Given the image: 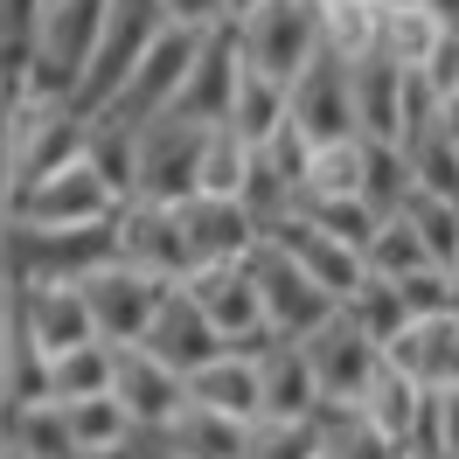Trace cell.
<instances>
[{"label": "cell", "instance_id": "49", "mask_svg": "<svg viewBox=\"0 0 459 459\" xmlns=\"http://www.w3.org/2000/svg\"><path fill=\"white\" fill-rule=\"evenodd\" d=\"M446 314L459 320V272H453V292H446Z\"/></svg>", "mask_w": 459, "mask_h": 459}, {"label": "cell", "instance_id": "14", "mask_svg": "<svg viewBox=\"0 0 459 459\" xmlns=\"http://www.w3.org/2000/svg\"><path fill=\"white\" fill-rule=\"evenodd\" d=\"M299 355H307V369H314L320 397H362V383H369L376 362H383V348H376L342 307L320 320L314 334H299Z\"/></svg>", "mask_w": 459, "mask_h": 459}, {"label": "cell", "instance_id": "43", "mask_svg": "<svg viewBox=\"0 0 459 459\" xmlns=\"http://www.w3.org/2000/svg\"><path fill=\"white\" fill-rule=\"evenodd\" d=\"M403 292V314L411 320H425V314H446V292H453V272L446 264H418V272H403L397 279Z\"/></svg>", "mask_w": 459, "mask_h": 459}, {"label": "cell", "instance_id": "33", "mask_svg": "<svg viewBox=\"0 0 459 459\" xmlns=\"http://www.w3.org/2000/svg\"><path fill=\"white\" fill-rule=\"evenodd\" d=\"M397 216L425 237L431 258L453 272V258H459V202H453V195H431V188H418V181H411V195L397 202Z\"/></svg>", "mask_w": 459, "mask_h": 459}, {"label": "cell", "instance_id": "11", "mask_svg": "<svg viewBox=\"0 0 459 459\" xmlns=\"http://www.w3.org/2000/svg\"><path fill=\"white\" fill-rule=\"evenodd\" d=\"M112 251L126 264H140V272H153V279H181L188 272V237H181V216H174V202H146V195H133V202H118L112 209Z\"/></svg>", "mask_w": 459, "mask_h": 459}, {"label": "cell", "instance_id": "45", "mask_svg": "<svg viewBox=\"0 0 459 459\" xmlns=\"http://www.w3.org/2000/svg\"><path fill=\"white\" fill-rule=\"evenodd\" d=\"M431 403V431H438V459L459 453V383H438V390H425Z\"/></svg>", "mask_w": 459, "mask_h": 459}, {"label": "cell", "instance_id": "31", "mask_svg": "<svg viewBox=\"0 0 459 459\" xmlns=\"http://www.w3.org/2000/svg\"><path fill=\"white\" fill-rule=\"evenodd\" d=\"M355 195L369 202L376 216H390L403 195H411V153L397 140H369L362 133V168H355Z\"/></svg>", "mask_w": 459, "mask_h": 459}, {"label": "cell", "instance_id": "1", "mask_svg": "<svg viewBox=\"0 0 459 459\" xmlns=\"http://www.w3.org/2000/svg\"><path fill=\"white\" fill-rule=\"evenodd\" d=\"M118 258L112 251V216L105 223H0V272L7 286H49V279H84L91 264Z\"/></svg>", "mask_w": 459, "mask_h": 459}, {"label": "cell", "instance_id": "32", "mask_svg": "<svg viewBox=\"0 0 459 459\" xmlns=\"http://www.w3.org/2000/svg\"><path fill=\"white\" fill-rule=\"evenodd\" d=\"M84 160L105 174V188L126 202V195H133V174H140V133L98 112V118H91V133H84Z\"/></svg>", "mask_w": 459, "mask_h": 459}, {"label": "cell", "instance_id": "46", "mask_svg": "<svg viewBox=\"0 0 459 459\" xmlns=\"http://www.w3.org/2000/svg\"><path fill=\"white\" fill-rule=\"evenodd\" d=\"M160 14H168L174 29H195V35H209V29H223V22H230L223 0H160Z\"/></svg>", "mask_w": 459, "mask_h": 459}, {"label": "cell", "instance_id": "6", "mask_svg": "<svg viewBox=\"0 0 459 459\" xmlns=\"http://www.w3.org/2000/svg\"><path fill=\"white\" fill-rule=\"evenodd\" d=\"M202 35L195 29H160L153 42L140 49V63L126 70V84L105 98V118H118V126H146V118H160L174 105V91H181V77H188V63H195ZM98 118V112H91Z\"/></svg>", "mask_w": 459, "mask_h": 459}, {"label": "cell", "instance_id": "19", "mask_svg": "<svg viewBox=\"0 0 459 459\" xmlns=\"http://www.w3.org/2000/svg\"><path fill=\"white\" fill-rule=\"evenodd\" d=\"M403 70L383 42L362 49V56H348V98H355V133H369V140H397L403 146Z\"/></svg>", "mask_w": 459, "mask_h": 459}, {"label": "cell", "instance_id": "26", "mask_svg": "<svg viewBox=\"0 0 459 459\" xmlns=\"http://www.w3.org/2000/svg\"><path fill=\"white\" fill-rule=\"evenodd\" d=\"M188 383V397L209 403V411H230V418H258V355H237V348H216L202 369L181 376Z\"/></svg>", "mask_w": 459, "mask_h": 459}, {"label": "cell", "instance_id": "36", "mask_svg": "<svg viewBox=\"0 0 459 459\" xmlns=\"http://www.w3.org/2000/svg\"><path fill=\"white\" fill-rule=\"evenodd\" d=\"M376 29H383L376 0H320V49L362 56V49H376Z\"/></svg>", "mask_w": 459, "mask_h": 459}, {"label": "cell", "instance_id": "37", "mask_svg": "<svg viewBox=\"0 0 459 459\" xmlns=\"http://www.w3.org/2000/svg\"><path fill=\"white\" fill-rule=\"evenodd\" d=\"M362 264H369L376 279H403V272H418V264H438V258L425 251V237H418V230H411L397 209H390V216L376 223V237L362 244Z\"/></svg>", "mask_w": 459, "mask_h": 459}, {"label": "cell", "instance_id": "30", "mask_svg": "<svg viewBox=\"0 0 459 459\" xmlns=\"http://www.w3.org/2000/svg\"><path fill=\"white\" fill-rule=\"evenodd\" d=\"M418 397H425V383H418V376H403L397 362L383 355V362H376V376L362 383V397H355V403H362L376 425H383V431H390V438L403 446V438H411V418H418Z\"/></svg>", "mask_w": 459, "mask_h": 459}, {"label": "cell", "instance_id": "9", "mask_svg": "<svg viewBox=\"0 0 459 459\" xmlns=\"http://www.w3.org/2000/svg\"><path fill=\"white\" fill-rule=\"evenodd\" d=\"M77 292H84V307H91V334L118 348V342H140L146 334V320L160 307L168 279H153V272H140V264H126V258H105L77 279Z\"/></svg>", "mask_w": 459, "mask_h": 459}, {"label": "cell", "instance_id": "51", "mask_svg": "<svg viewBox=\"0 0 459 459\" xmlns=\"http://www.w3.org/2000/svg\"><path fill=\"white\" fill-rule=\"evenodd\" d=\"M376 7H411V0H376Z\"/></svg>", "mask_w": 459, "mask_h": 459}, {"label": "cell", "instance_id": "25", "mask_svg": "<svg viewBox=\"0 0 459 459\" xmlns=\"http://www.w3.org/2000/svg\"><path fill=\"white\" fill-rule=\"evenodd\" d=\"M320 383L307 369L299 342H272L258 355V418H314Z\"/></svg>", "mask_w": 459, "mask_h": 459}, {"label": "cell", "instance_id": "17", "mask_svg": "<svg viewBox=\"0 0 459 459\" xmlns=\"http://www.w3.org/2000/svg\"><path fill=\"white\" fill-rule=\"evenodd\" d=\"M237 70H244V49H237V29H209L202 35L195 63H188V77H181V91H174L168 112L195 118V126H216V118H230V98H237Z\"/></svg>", "mask_w": 459, "mask_h": 459}, {"label": "cell", "instance_id": "21", "mask_svg": "<svg viewBox=\"0 0 459 459\" xmlns=\"http://www.w3.org/2000/svg\"><path fill=\"white\" fill-rule=\"evenodd\" d=\"M14 299H22L29 334L42 342V355H63V348H77V342H98V334H91V307H84V292H77V279L14 286Z\"/></svg>", "mask_w": 459, "mask_h": 459}, {"label": "cell", "instance_id": "29", "mask_svg": "<svg viewBox=\"0 0 459 459\" xmlns=\"http://www.w3.org/2000/svg\"><path fill=\"white\" fill-rule=\"evenodd\" d=\"M279 118H286V84L244 63V70H237V98H230V118H223V126H237V140L264 146L272 133H279Z\"/></svg>", "mask_w": 459, "mask_h": 459}, {"label": "cell", "instance_id": "18", "mask_svg": "<svg viewBox=\"0 0 459 459\" xmlns=\"http://www.w3.org/2000/svg\"><path fill=\"white\" fill-rule=\"evenodd\" d=\"M174 216H181V237H188V258L209 264V258H244L251 244H258V216L244 209V195H195L174 202Z\"/></svg>", "mask_w": 459, "mask_h": 459}, {"label": "cell", "instance_id": "5", "mask_svg": "<svg viewBox=\"0 0 459 459\" xmlns=\"http://www.w3.org/2000/svg\"><path fill=\"white\" fill-rule=\"evenodd\" d=\"M244 272H251V286H258V307H264V327L279 334V342H299V334H314L320 320L334 314L342 299L320 286V279H307L299 264L272 244V237H258L251 251H244Z\"/></svg>", "mask_w": 459, "mask_h": 459}, {"label": "cell", "instance_id": "42", "mask_svg": "<svg viewBox=\"0 0 459 459\" xmlns=\"http://www.w3.org/2000/svg\"><path fill=\"white\" fill-rule=\"evenodd\" d=\"M244 168H251V140H237V126H209V140H202V188L209 195H237L244 188Z\"/></svg>", "mask_w": 459, "mask_h": 459}, {"label": "cell", "instance_id": "38", "mask_svg": "<svg viewBox=\"0 0 459 459\" xmlns=\"http://www.w3.org/2000/svg\"><path fill=\"white\" fill-rule=\"evenodd\" d=\"M112 390V342H77L49 355V397H91Z\"/></svg>", "mask_w": 459, "mask_h": 459}, {"label": "cell", "instance_id": "10", "mask_svg": "<svg viewBox=\"0 0 459 459\" xmlns=\"http://www.w3.org/2000/svg\"><path fill=\"white\" fill-rule=\"evenodd\" d=\"M112 209H118V195L105 188V174L91 168L84 153L49 174H35L29 188H14L0 202V216H22V223H105Z\"/></svg>", "mask_w": 459, "mask_h": 459}, {"label": "cell", "instance_id": "3", "mask_svg": "<svg viewBox=\"0 0 459 459\" xmlns=\"http://www.w3.org/2000/svg\"><path fill=\"white\" fill-rule=\"evenodd\" d=\"M105 7H112V0H49V7H42V29H35V49H29L22 84H29V91H56V98L77 105V77H84L91 49H98Z\"/></svg>", "mask_w": 459, "mask_h": 459}, {"label": "cell", "instance_id": "12", "mask_svg": "<svg viewBox=\"0 0 459 459\" xmlns=\"http://www.w3.org/2000/svg\"><path fill=\"white\" fill-rule=\"evenodd\" d=\"M286 118L307 133L314 146L327 140H355V98H348V56L320 49L299 77L286 84Z\"/></svg>", "mask_w": 459, "mask_h": 459}, {"label": "cell", "instance_id": "15", "mask_svg": "<svg viewBox=\"0 0 459 459\" xmlns=\"http://www.w3.org/2000/svg\"><path fill=\"white\" fill-rule=\"evenodd\" d=\"M174 286H188V299H195L202 314H209V327L223 334V348L264 327V307H258V286H251L244 258H209V264H188V272H181Z\"/></svg>", "mask_w": 459, "mask_h": 459}, {"label": "cell", "instance_id": "47", "mask_svg": "<svg viewBox=\"0 0 459 459\" xmlns=\"http://www.w3.org/2000/svg\"><path fill=\"white\" fill-rule=\"evenodd\" d=\"M418 7H431V14L446 22V29H459V0H418Z\"/></svg>", "mask_w": 459, "mask_h": 459}, {"label": "cell", "instance_id": "44", "mask_svg": "<svg viewBox=\"0 0 459 459\" xmlns=\"http://www.w3.org/2000/svg\"><path fill=\"white\" fill-rule=\"evenodd\" d=\"M168 453H174L168 425H133L126 438H112V446H91V453H77V459H168Z\"/></svg>", "mask_w": 459, "mask_h": 459}, {"label": "cell", "instance_id": "13", "mask_svg": "<svg viewBox=\"0 0 459 459\" xmlns=\"http://www.w3.org/2000/svg\"><path fill=\"white\" fill-rule=\"evenodd\" d=\"M258 237H272L279 251H286L307 279H320V286L334 292V299H348V292L369 279V264H362V251L348 244V237H334V230H320V223H307L299 209H286V216H272V223L258 230Z\"/></svg>", "mask_w": 459, "mask_h": 459}, {"label": "cell", "instance_id": "16", "mask_svg": "<svg viewBox=\"0 0 459 459\" xmlns=\"http://www.w3.org/2000/svg\"><path fill=\"white\" fill-rule=\"evenodd\" d=\"M112 397L126 403L133 425H168L174 411L188 403V383H181V369H168L153 348L118 342L112 348Z\"/></svg>", "mask_w": 459, "mask_h": 459}, {"label": "cell", "instance_id": "50", "mask_svg": "<svg viewBox=\"0 0 459 459\" xmlns=\"http://www.w3.org/2000/svg\"><path fill=\"white\" fill-rule=\"evenodd\" d=\"M0 459H29V453H14V446H0Z\"/></svg>", "mask_w": 459, "mask_h": 459}, {"label": "cell", "instance_id": "41", "mask_svg": "<svg viewBox=\"0 0 459 459\" xmlns=\"http://www.w3.org/2000/svg\"><path fill=\"white\" fill-rule=\"evenodd\" d=\"M292 209H299L307 223L334 230V237H348L355 251H362V244L376 237V223H383V216H376V209H369L362 195H292Z\"/></svg>", "mask_w": 459, "mask_h": 459}, {"label": "cell", "instance_id": "22", "mask_svg": "<svg viewBox=\"0 0 459 459\" xmlns=\"http://www.w3.org/2000/svg\"><path fill=\"white\" fill-rule=\"evenodd\" d=\"M29 397H49V355L29 334V314H22V299L7 286V299H0V411L29 403Z\"/></svg>", "mask_w": 459, "mask_h": 459}, {"label": "cell", "instance_id": "23", "mask_svg": "<svg viewBox=\"0 0 459 459\" xmlns=\"http://www.w3.org/2000/svg\"><path fill=\"white\" fill-rule=\"evenodd\" d=\"M403 376H418L425 390L438 383H459V320L453 314H425V320H403V334L383 348Z\"/></svg>", "mask_w": 459, "mask_h": 459}, {"label": "cell", "instance_id": "40", "mask_svg": "<svg viewBox=\"0 0 459 459\" xmlns=\"http://www.w3.org/2000/svg\"><path fill=\"white\" fill-rule=\"evenodd\" d=\"M244 459H320L314 418H251V431H244Z\"/></svg>", "mask_w": 459, "mask_h": 459}, {"label": "cell", "instance_id": "24", "mask_svg": "<svg viewBox=\"0 0 459 459\" xmlns=\"http://www.w3.org/2000/svg\"><path fill=\"white\" fill-rule=\"evenodd\" d=\"M314 431H320V459H403V446L355 397H320Z\"/></svg>", "mask_w": 459, "mask_h": 459}, {"label": "cell", "instance_id": "52", "mask_svg": "<svg viewBox=\"0 0 459 459\" xmlns=\"http://www.w3.org/2000/svg\"><path fill=\"white\" fill-rule=\"evenodd\" d=\"M168 459H181V453H168Z\"/></svg>", "mask_w": 459, "mask_h": 459}, {"label": "cell", "instance_id": "20", "mask_svg": "<svg viewBox=\"0 0 459 459\" xmlns=\"http://www.w3.org/2000/svg\"><path fill=\"white\" fill-rule=\"evenodd\" d=\"M140 348H153L168 369L188 376V369H202V362L223 348V334H216V327H209V314L188 299V286H168V292H160V307H153V320H146Z\"/></svg>", "mask_w": 459, "mask_h": 459}, {"label": "cell", "instance_id": "2", "mask_svg": "<svg viewBox=\"0 0 459 459\" xmlns=\"http://www.w3.org/2000/svg\"><path fill=\"white\" fill-rule=\"evenodd\" d=\"M84 133H91V112H77L70 98L14 84L7 91V195L29 188L35 174L77 160V153H84Z\"/></svg>", "mask_w": 459, "mask_h": 459}, {"label": "cell", "instance_id": "28", "mask_svg": "<svg viewBox=\"0 0 459 459\" xmlns=\"http://www.w3.org/2000/svg\"><path fill=\"white\" fill-rule=\"evenodd\" d=\"M244 418H230V411H209V403H181L168 418V438L181 459H244Z\"/></svg>", "mask_w": 459, "mask_h": 459}, {"label": "cell", "instance_id": "27", "mask_svg": "<svg viewBox=\"0 0 459 459\" xmlns=\"http://www.w3.org/2000/svg\"><path fill=\"white\" fill-rule=\"evenodd\" d=\"M0 446L29 459H77V438H70V418H63L56 397H29V403H7L0 411Z\"/></svg>", "mask_w": 459, "mask_h": 459}, {"label": "cell", "instance_id": "48", "mask_svg": "<svg viewBox=\"0 0 459 459\" xmlns=\"http://www.w3.org/2000/svg\"><path fill=\"white\" fill-rule=\"evenodd\" d=\"M251 7H258V0H223V14H230V22H244Z\"/></svg>", "mask_w": 459, "mask_h": 459}, {"label": "cell", "instance_id": "35", "mask_svg": "<svg viewBox=\"0 0 459 459\" xmlns=\"http://www.w3.org/2000/svg\"><path fill=\"white\" fill-rule=\"evenodd\" d=\"M403 153H411V181H418V188L459 202V140L446 133V118H438V126H425V133H411V140H403Z\"/></svg>", "mask_w": 459, "mask_h": 459}, {"label": "cell", "instance_id": "34", "mask_svg": "<svg viewBox=\"0 0 459 459\" xmlns=\"http://www.w3.org/2000/svg\"><path fill=\"white\" fill-rule=\"evenodd\" d=\"M342 314L355 320V327H362V334H369L376 348H390V342L403 334V320H411V314H403L397 279H376V272H369V279H362V286H355V292L342 299Z\"/></svg>", "mask_w": 459, "mask_h": 459}, {"label": "cell", "instance_id": "7", "mask_svg": "<svg viewBox=\"0 0 459 459\" xmlns=\"http://www.w3.org/2000/svg\"><path fill=\"white\" fill-rule=\"evenodd\" d=\"M168 29L160 0H112L105 7V29H98V49H91L84 77H77V112H105V98L126 84V70L140 63V49Z\"/></svg>", "mask_w": 459, "mask_h": 459}, {"label": "cell", "instance_id": "39", "mask_svg": "<svg viewBox=\"0 0 459 459\" xmlns=\"http://www.w3.org/2000/svg\"><path fill=\"white\" fill-rule=\"evenodd\" d=\"M63 418H70V438H77V453H91V446H112V438H126L133 431V418H126V403L112 397V390H91V397H56Z\"/></svg>", "mask_w": 459, "mask_h": 459}, {"label": "cell", "instance_id": "4", "mask_svg": "<svg viewBox=\"0 0 459 459\" xmlns=\"http://www.w3.org/2000/svg\"><path fill=\"white\" fill-rule=\"evenodd\" d=\"M230 29H237V49H244L251 70L292 84V77L320 56V0H258V7H251L244 22H230Z\"/></svg>", "mask_w": 459, "mask_h": 459}, {"label": "cell", "instance_id": "8", "mask_svg": "<svg viewBox=\"0 0 459 459\" xmlns=\"http://www.w3.org/2000/svg\"><path fill=\"white\" fill-rule=\"evenodd\" d=\"M140 133V174H133V195L146 202H181L202 188V140H209V126H195V118L181 112H160L146 118V126H133ZM126 195V202H133Z\"/></svg>", "mask_w": 459, "mask_h": 459}]
</instances>
